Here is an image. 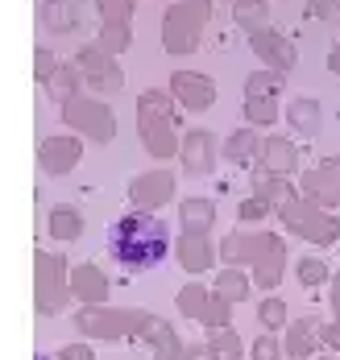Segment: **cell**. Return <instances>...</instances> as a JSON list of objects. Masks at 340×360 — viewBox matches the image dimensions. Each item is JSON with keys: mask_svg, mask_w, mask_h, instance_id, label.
Masks as SVG:
<instances>
[{"mask_svg": "<svg viewBox=\"0 0 340 360\" xmlns=\"http://www.w3.org/2000/svg\"><path fill=\"white\" fill-rule=\"evenodd\" d=\"M212 290H216L220 298H228V302L237 307V302L253 298V274H249V269H241V265H225V269L216 274Z\"/></svg>", "mask_w": 340, "mask_h": 360, "instance_id": "28", "label": "cell"}, {"mask_svg": "<svg viewBox=\"0 0 340 360\" xmlns=\"http://www.w3.org/2000/svg\"><path fill=\"white\" fill-rule=\"evenodd\" d=\"M50 360H96V352H92V340H75V344H63Z\"/></svg>", "mask_w": 340, "mask_h": 360, "instance_id": "42", "label": "cell"}, {"mask_svg": "<svg viewBox=\"0 0 340 360\" xmlns=\"http://www.w3.org/2000/svg\"><path fill=\"white\" fill-rule=\"evenodd\" d=\"M220 162V141L212 129H187L179 145V166L187 170V179H208Z\"/></svg>", "mask_w": 340, "mask_h": 360, "instance_id": "11", "label": "cell"}, {"mask_svg": "<svg viewBox=\"0 0 340 360\" xmlns=\"http://www.w3.org/2000/svg\"><path fill=\"white\" fill-rule=\"evenodd\" d=\"M46 232H50L54 245L79 240V236H83V212H79L75 203H54V207L46 212Z\"/></svg>", "mask_w": 340, "mask_h": 360, "instance_id": "23", "label": "cell"}, {"mask_svg": "<svg viewBox=\"0 0 340 360\" xmlns=\"http://www.w3.org/2000/svg\"><path fill=\"white\" fill-rule=\"evenodd\" d=\"M71 63L79 67L83 75V87L92 91V96H120V87H125V71H120V58L108 54L100 41H83L75 54H71Z\"/></svg>", "mask_w": 340, "mask_h": 360, "instance_id": "9", "label": "cell"}, {"mask_svg": "<svg viewBox=\"0 0 340 360\" xmlns=\"http://www.w3.org/2000/svg\"><path fill=\"white\" fill-rule=\"evenodd\" d=\"M228 4H232V0H228Z\"/></svg>", "mask_w": 340, "mask_h": 360, "instance_id": "50", "label": "cell"}, {"mask_svg": "<svg viewBox=\"0 0 340 360\" xmlns=\"http://www.w3.org/2000/svg\"><path fill=\"white\" fill-rule=\"evenodd\" d=\"M282 228L291 232V236H303L307 245H320V249H328V245H336L340 240V219L328 212V207H320V203H311V199H295V203H287L282 212Z\"/></svg>", "mask_w": 340, "mask_h": 360, "instance_id": "8", "label": "cell"}, {"mask_svg": "<svg viewBox=\"0 0 340 360\" xmlns=\"http://www.w3.org/2000/svg\"><path fill=\"white\" fill-rule=\"evenodd\" d=\"M58 63H63V58H58L50 46H38V50H34V75H38V83H46L50 75L58 71Z\"/></svg>", "mask_w": 340, "mask_h": 360, "instance_id": "41", "label": "cell"}, {"mask_svg": "<svg viewBox=\"0 0 340 360\" xmlns=\"http://www.w3.org/2000/svg\"><path fill=\"white\" fill-rule=\"evenodd\" d=\"M253 195L265 199V203L274 207V216H278L287 203L299 199V186H295L291 179H282V174H258V179H253Z\"/></svg>", "mask_w": 340, "mask_h": 360, "instance_id": "27", "label": "cell"}, {"mask_svg": "<svg viewBox=\"0 0 340 360\" xmlns=\"http://www.w3.org/2000/svg\"><path fill=\"white\" fill-rule=\"evenodd\" d=\"M42 87H46V100L63 108L71 96H79V91H83V75H79V67L71 63V58H67V63H58V71L50 75Z\"/></svg>", "mask_w": 340, "mask_h": 360, "instance_id": "26", "label": "cell"}, {"mask_svg": "<svg viewBox=\"0 0 340 360\" xmlns=\"http://www.w3.org/2000/svg\"><path fill=\"white\" fill-rule=\"evenodd\" d=\"M249 50L262 58V67H270V71H278V75L295 71V63H299L295 41H291L287 34H278L274 25H265V30H258V34H249Z\"/></svg>", "mask_w": 340, "mask_h": 360, "instance_id": "14", "label": "cell"}, {"mask_svg": "<svg viewBox=\"0 0 340 360\" xmlns=\"http://www.w3.org/2000/svg\"><path fill=\"white\" fill-rule=\"evenodd\" d=\"M212 21V0H170L162 13V50L183 58L199 50V37Z\"/></svg>", "mask_w": 340, "mask_h": 360, "instance_id": "5", "label": "cell"}, {"mask_svg": "<svg viewBox=\"0 0 340 360\" xmlns=\"http://www.w3.org/2000/svg\"><path fill=\"white\" fill-rule=\"evenodd\" d=\"M307 13L320 21H336L340 17V0H307Z\"/></svg>", "mask_w": 340, "mask_h": 360, "instance_id": "43", "label": "cell"}, {"mask_svg": "<svg viewBox=\"0 0 340 360\" xmlns=\"http://www.w3.org/2000/svg\"><path fill=\"white\" fill-rule=\"evenodd\" d=\"M175 195H179V179L170 170H162V166L141 170L129 182V207L133 212H162L166 203H175Z\"/></svg>", "mask_w": 340, "mask_h": 360, "instance_id": "10", "label": "cell"}, {"mask_svg": "<svg viewBox=\"0 0 340 360\" xmlns=\"http://www.w3.org/2000/svg\"><path fill=\"white\" fill-rule=\"evenodd\" d=\"M79 162H83V137H79V133H54V137H42V145H38L42 174H50V179H67Z\"/></svg>", "mask_w": 340, "mask_h": 360, "instance_id": "12", "label": "cell"}, {"mask_svg": "<svg viewBox=\"0 0 340 360\" xmlns=\"http://www.w3.org/2000/svg\"><path fill=\"white\" fill-rule=\"evenodd\" d=\"M153 311L146 307H113V302H96V307H79L75 311V331L83 340H133L150 327Z\"/></svg>", "mask_w": 340, "mask_h": 360, "instance_id": "4", "label": "cell"}, {"mask_svg": "<svg viewBox=\"0 0 340 360\" xmlns=\"http://www.w3.org/2000/svg\"><path fill=\"white\" fill-rule=\"evenodd\" d=\"M58 112H63V124H67L71 133H79L83 141L108 145L116 137V112H113V104H108L104 96L79 91V96H71Z\"/></svg>", "mask_w": 340, "mask_h": 360, "instance_id": "7", "label": "cell"}, {"mask_svg": "<svg viewBox=\"0 0 340 360\" xmlns=\"http://www.w3.org/2000/svg\"><path fill=\"white\" fill-rule=\"evenodd\" d=\"M253 166H258V174H282V179H291L299 170V145L291 141V137H265Z\"/></svg>", "mask_w": 340, "mask_h": 360, "instance_id": "19", "label": "cell"}, {"mask_svg": "<svg viewBox=\"0 0 340 360\" xmlns=\"http://www.w3.org/2000/svg\"><path fill=\"white\" fill-rule=\"evenodd\" d=\"M71 302V261L63 252H34V307L38 315H63Z\"/></svg>", "mask_w": 340, "mask_h": 360, "instance_id": "6", "label": "cell"}, {"mask_svg": "<svg viewBox=\"0 0 340 360\" xmlns=\"http://www.w3.org/2000/svg\"><path fill=\"white\" fill-rule=\"evenodd\" d=\"M96 13L100 21H133L137 0H96Z\"/></svg>", "mask_w": 340, "mask_h": 360, "instance_id": "38", "label": "cell"}, {"mask_svg": "<svg viewBox=\"0 0 340 360\" xmlns=\"http://www.w3.org/2000/svg\"><path fill=\"white\" fill-rule=\"evenodd\" d=\"M220 261L253 269V286L274 290L287 274V240L278 232H245V228H237L220 240Z\"/></svg>", "mask_w": 340, "mask_h": 360, "instance_id": "2", "label": "cell"}, {"mask_svg": "<svg viewBox=\"0 0 340 360\" xmlns=\"http://www.w3.org/2000/svg\"><path fill=\"white\" fill-rule=\"evenodd\" d=\"M262 141H265V137H258V129H253V124L232 129L225 141H220V158H225L228 166H253V162H258V153H262Z\"/></svg>", "mask_w": 340, "mask_h": 360, "instance_id": "21", "label": "cell"}, {"mask_svg": "<svg viewBox=\"0 0 340 360\" xmlns=\"http://www.w3.org/2000/svg\"><path fill=\"white\" fill-rule=\"evenodd\" d=\"M208 302H212V286H203V282H187V286L175 294V307H179V315L191 319V323H203V315H208Z\"/></svg>", "mask_w": 340, "mask_h": 360, "instance_id": "30", "label": "cell"}, {"mask_svg": "<svg viewBox=\"0 0 340 360\" xmlns=\"http://www.w3.org/2000/svg\"><path fill=\"white\" fill-rule=\"evenodd\" d=\"M320 323L324 319H315V315H303V319H291L287 323V340H282V352L287 360H311L320 356Z\"/></svg>", "mask_w": 340, "mask_h": 360, "instance_id": "20", "label": "cell"}, {"mask_svg": "<svg viewBox=\"0 0 340 360\" xmlns=\"http://www.w3.org/2000/svg\"><path fill=\"white\" fill-rule=\"evenodd\" d=\"M245 120L253 129H270L282 120V108H278V96H245Z\"/></svg>", "mask_w": 340, "mask_h": 360, "instance_id": "33", "label": "cell"}, {"mask_svg": "<svg viewBox=\"0 0 340 360\" xmlns=\"http://www.w3.org/2000/svg\"><path fill=\"white\" fill-rule=\"evenodd\" d=\"M216 257L220 249L212 245V232H179V240H175V261L183 265V274H208L212 265H216Z\"/></svg>", "mask_w": 340, "mask_h": 360, "instance_id": "17", "label": "cell"}, {"mask_svg": "<svg viewBox=\"0 0 340 360\" xmlns=\"http://www.w3.org/2000/svg\"><path fill=\"white\" fill-rule=\"evenodd\" d=\"M249 360H287L278 331H262V335L253 340V348H249Z\"/></svg>", "mask_w": 340, "mask_h": 360, "instance_id": "37", "label": "cell"}, {"mask_svg": "<svg viewBox=\"0 0 340 360\" xmlns=\"http://www.w3.org/2000/svg\"><path fill=\"white\" fill-rule=\"evenodd\" d=\"M282 91V75L262 67V71H253L245 79V96H278Z\"/></svg>", "mask_w": 340, "mask_h": 360, "instance_id": "36", "label": "cell"}, {"mask_svg": "<svg viewBox=\"0 0 340 360\" xmlns=\"http://www.w3.org/2000/svg\"><path fill=\"white\" fill-rule=\"evenodd\" d=\"M336 25H340V17H336Z\"/></svg>", "mask_w": 340, "mask_h": 360, "instance_id": "49", "label": "cell"}, {"mask_svg": "<svg viewBox=\"0 0 340 360\" xmlns=\"http://www.w3.org/2000/svg\"><path fill=\"white\" fill-rule=\"evenodd\" d=\"M320 124H324V108H320V100H311V96H295V100L287 104V129H291L295 137H320Z\"/></svg>", "mask_w": 340, "mask_h": 360, "instance_id": "24", "label": "cell"}, {"mask_svg": "<svg viewBox=\"0 0 340 360\" xmlns=\"http://www.w3.org/2000/svg\"><path fill=\"white\" fill-rule=\"evenodd\" d=\"M71 298L79 307H96L113 298V278L96 265V261H79L71 265Z\"/></svg>", "mask_w": 340, "mask_h": 360, "instance_id": "16", "label": "cell"}, {"mask_svg": "<svg viewBox=\"0 0 340 360\" xmlns=\"http://www.w3.org/2000/svg\"><path fill=\"white\" fill-rule=\"evenodd\" d=\"M170 96L179 100V108L183 112H208L216 104V83H212V75L203 71H175L170 75Z\"/></svg>", "mask_w": 340, "mask_h": 360, "instance_id": "15", "label": "cell"}, {"mask_svg": "<svg viewBox=\"0 0 340 360\" xmlns=\"http://www.w3.org/2000/svg\"><path fill=\"white\" fill-rule=\"evenodd\" d=\"M232 21L241 34H258L270 25V4L265 0H232Z\"/></svg>", "mask_w": 340, "mask_h": 360, "instance_id": "31", "label": "cell"}, {"mask_svg": "<svg viewBox=\"0 0 340 360\" xmlns=\"http://www.w3.org/2000/svg\"><path fill=\"white\" fill-rule=\"evenodd\" d=\"M96 41H100L108 54H129V46H133V21H100Z\"/></svg>", "mask_w": 340, "mask_h": 360, "instance_id": "34", "label": "cell"}, {"mask_svg": "<svg viewBox=\"0 0 340 360\" xmlns=\"http://www.w3.org/2000/svg\"><path fill=\"white\" fill-rule=\"evenodd\" d=\"M328 302H332V323L340 327V269L332 274V282H328Z\"/></svg>", "mask_w": 340, "mask_h": 360, "instance_id": "44", "label": "cell"}, {"mask_svg": "<svg viewBox=\"0 0 340 360\" xmlns=\"http://www.w3.org/2000/svg\"><path fill=\"white\" fill-rule=\"evenodd\" d=\"M179 100L170 96V87H146L137 96V141L150 153L153 162H170L179 158Z\"/></svg>", "mask_w": 340, "mask_h": 360, "instance_id": "3", "label": "cell"}, {"mask_svg": "<svg viewBox=\"0 0 340 360\" xmlns=\"http://www.w3.org/2000/svg\"><path fill=\"white\" fill-rule=\"evenodd\" d=\"M183 360H216V356L208 352V344H187V352H183Z\"/></svg>", "mask_w": 340, "mask_h": 360, "instance_id": "45", "label": "cell"}, {"mask_svg": "<svg viewBox=\"0 0 340 360\" xmlns=\"http://www.w3.org/2000/svg\"><path fill=\"white\" fill-rule=\"evenodd\" d=\"M295 278H299V286L320 290V286H328V282H332V269H328V261H324L320 252H307V257L295 261Z\"/></svg>", "mask_w": 340, "mask_h": 360, "instance_id": "32", "label": "cell"}, {"mask_svg": "<svg viewBox=\"0 0 340 360\" xmlns=\"http://www.w3.org/2000/svg\"><path fill=\"white\" fill-rule=\"evenodd\" d=\"M104 249L125 274H150L175 252V240H170V224L158 212H125L108 224Z\"/></svg>", "mask_w": 340, "mask_h": 360, "instance_id": "1", "label": "cell"}, {"mask_svg": "<svg viewBox=\"0 0 340 360\" xmlns=\"http://www.w3.org/2000/svg\"><path fill=\"white\" fill-rule=\"evenodd\" d=\"M137 344L146 348L150 360H183V352H187V344H183V335L175 331V323H170V319H158V315H153L150 327L137 335Z\"/></svg>", "mask_w": 340, "mask_h": 360, "instance_id": "18", "label": "cell"}, {"mask_svg": "<svg viewBox=\"0 0 340 360\" xmlns=\"http://www.w3.org/2000/svg\"><path fill=\"white\" fill-rule=\"evenodd\" d=\"M38 21H42V30H46V34L67 37V34H75V30H79L83 13H79V4H75V0H42Z\"/></svg>", "mask_w": 340, "mask_h": 360, "instance_id": "22", "label": "cell"}, {"mask_svg": "<svg viewBox=\"0 0 340 360\" xmlns=\"http://www.w3.org/2000/svg\"><path fill=\"white\" fill-rule=\"evenodd\" d=\"M232 323V302H228V298H220V294H216V290H212V302H208V315H203V331H208V327H228Z\"/></svg>", "mask_w": 340, "mask_h": 360, "instance_id": "39", "label": "cell"}, {"mask_svg": "<svg viewBox=\"0 0 340 360\" xmlns=\"http://www.w3.org/2000/svg\"><path fill=\"white\" fill-rule=\"evenodd\" d=\"M299 195L311 199V203H320V207H328V212H336L340 207V158H324L320 166L303 170Z\"/></svg>", "mask_w": 340, "mask_h": 360, "instance_id": "13", "label": "cell"}, {"mask_svg": "<svg viewBox=\"0 0 340 360\" xmlns=\"http://www.w3.org/2000/svg\"><path fill=\"white\" fill-rule=\"evenodd\" d=\"M311 360H340V356H332V352H320V356H311Z\"/></svg>", "mask_w": 340, "mask_h": 360, "instance_id": "47", "label": "cell"}, {"mask_svg": "<svg viewBox=\"0 0 340 360\" xmlns=\"http://www.w3.org/2000/svg\"><path fill=\"white\" fill-rule=\"evenodd\" d=\"M38 360H50V356H38Z\"/></svg>", "mask_w": 340, "mask_h": 360, "instance_id": "48", "label": "cell"}, {"mask_svg": "<svg viewBox=\"0 0 340 360\" xmlns=\"http://www.w3.org/2000/svg\"><path fill=\"white\" fill-rule=\"evenodd\" d=\"M258 323H262L265 331H287V323H291V315H287V298L265 294L262 302H258Z\"/></svg>", "mask_w": 340, "mask_h": 360, "instance_id": "35", "label": "cell"}, {"mask_svg": "<svg viewBox=\"0 0 340 360\" xmlns=\"http://www.w3.org/2000/svg\"><path fill=\"white\" fill-rule=\"evenodd\" d=\"M179 228L183 232H212L216 228V199L208 195H187L179 203Z\"/></svg>", "mask_w": 340, "mask_h": 360, "instance_id": "25", "label": "cell"}, {"mask_svg": "<svg viewBox=\"0 0 340 360\" xmlns=\"http://www.w3.org/2000/svg\"><path fill=\"white\" fill-rule=\"evenodd\" d=\"M328 71H332V75H340V41L332 46V50H328Z\"/></svg>", "mask_w": 340, "mask_h": 360, "instance_id": "46", "label": "cell"}, {"mask_svg": "<svg viewBox=\"0 0 340 360\" xmlns=\"http://www.w3.org/2000/svg\"><path fill=\"white\" fill-rule=\"evenodd\" d=\"M274 216V207L265 203V199H258V195H249V199H241V207H237V219L241 224H262V219Z\"/></svg>", "mask_w": 340, "mask_h": 360, "instance_id": "40", "label": "cell"}, {"mask_svg": "<svg viewBox=\"0 0 340 360\" xmlns=\"http://www.w3.org/2000/svg\"><path fill=\"white\" fill-rule=\"evenodd\" d=\"M203 344H208V352L216 360H245L249 356V348H245V340L228 327H208V335H203Z\"/></svg>", "mask_w": 340, "mask_h": 360, "instance_id": "29", "label": "cell"}]
</instances>
